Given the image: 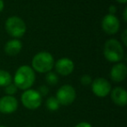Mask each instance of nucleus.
Here are the masks:
<instances>
[{
  "mask_svg": "<svg viewBox=\"0 0 127 127\" xmlns=\"http://www.w3.org/2000/svg\"><path fill=\"white\" fill-rule=\"evenodd\" d=\"M36 79L35 71L29 65H21L16 71L13 78L14 85L20 90H28L34 85Z\"/></svg>",
  "mask_w": 127,
  "mask_h": 127,
  "instance_id": "nucleus-1",
  "label": "nucleus"
},
{
  "mask_svg": "<svg viewBox=\"0 0 127 127\" xmlns=\"http://www.w3.org/2000/svg\"><path fill=\"white\" fill-rule=\"evenodd\" d=\"M55 60L53 56L48 51H40L33 57L32 61V68L34 71L39 73H47L51 71L54 67Z\"/></svg>",
  "mask_w": 127,
  "mask_h": 127,
  "instance_id": "nucleus-2",
  "label": "nucleus"
},
{
  "mask_svg": "<svg viewBox=\"0 0 127 127\" xmlns=\"http://www.w3.org/2000/svg\"><path fill=\"white\" fill-rule=\"evenodd\" d=\"M124 48L122 44L115 38L107 40L104 46V56L109 62L119 63L124 58Z\"/></svg>",
  "mask_w": 127,
  "mask_h": 127,
  "instance_id": "nucleus-3",
  "label": "nucleus"
},
{
  "mask_svg": "<svg viewBox=\"0 0 127 127\" xmlns=\"http://www.w3.org/2000/svg\"><path fill=\"white\" fill-rule=\"evenodd\" d=\"M5 30L11 37L14 38H19L23 37L26 32V25L21 18L17 16H11L5 21Z\"/></svg>",
  "mask_w": 127,
  "mask_h": 127,
  "instance_id": "nucleus-4",
  "label": "nucleus"
},
{
  "mask_svg": "<svg viewBox=\"0 0 127 127\" xmlns=\"http://www.w3.org/2000/svg\"><path fill=\"white\" fill-rule=\"evenodd\" d=\"M21 102L26 109L36 110L42 104V96L33 89L25 90L21 95Z\"/></svg>",
  "mask_w": 127,
  "mask_h": 127,
  "instance_id": "nucleus-5",
  "label": "nucleus"
},
{
  "mask_svg": "<svg viewBox=\"0 0 127 127\" xmlns=\"http://www.w3.org/2000/svg\"><path fill=\"white\" fill-rule=\"evenodd\" d=\"M76 97V90L70 85H62L56 93V98L59 102L60 105H70L75 101Z\"/></svg>",
  "mask_w": 127,
  "mask_h": 127,
  "instance_id": "nucleus-6",
  "label": "nucleus"
},
{
  "mask_svg": "<svg viewBox=\"0 0 127 127\" xmlns=\"http://www.w3.org/2000/svg\"><path fill=\"white\" fill-rule=\"evenodd\" d=\"M92 90L94 95L98 97H104L111 91V85L106 78H97L92 83Z\"/></svg>",
  "mask_w": 127,
  "mask_h": 127,
  "instance_id": "nucleus-7",
  "label": "nucleus"
},
{
  "mask_svg": "<svg viewBox=\"0 0 127 127\" xmlns=\"http://www.w3.org/2000/svg\"><path fill=\"white\" fill-rule=\"evenodd\" d=\"M120 22L113 14H107L102 19V29L108 35H114L119 31Z\"/></svg>",
  "mask_w": 127,
  "mask_h": 127,
  "instance_id": "nucleus-8",
  "label": "nucleus"
},
{
  "mask_svg": "<svg viewBox=\"0 0 127 127\" xmlns=\"http://www.w3.org/2000/svg\"><path fill=\"white\" fill-rule=\"evenodd\" d=\"M18 99L13 96L5 95L0 98V112L3 114H11L18 110Z\"/></svg>",
  "mask_w": 127,
  "mask_h": 127,
  "instance_id": "nucleus-9",
  "label": "nucleus"
},
{
  "mask_svg": "<svg viewBox=\"0 0 127 127\" xmlns=\"http://www.w3.org/2000/svg\"><path fill=\"white\" fill-rule=\"evenodd\" d=\"M54 67L58 74L61 76H68L73 72L75 65L71 59L68 58H62L55 62Z\"/></svg>",
  "mask_w": 127,
  "mask_h": 127,
  "instance_id": "nucleus-10",
  "label": "nucleus"
},
{
  "mask_svg": "<svg viewBox=\"0 0 127 127\" xmlns=\"http://www.w3.org/2000/svg\"><path fill=\"white\" fill-rule=\"evenodd\" d=\"M127 76V67L124 63H116L110 71L111 79L115 83L124 81Z\"/></svg>",
  "mask_w": 127,
  "mask_h": 127,
  "instance_id": "nucleus-11",
  "label": "nucleus"
},
{
  "mask_svg": "<svg viewBox=\"0 0 127 127\" xmlns=\"http://www.w3.org/2000/svg\"><path fill=\"white\" fill-rule=\"evenodd\" d=\"M111 98L115 104L118 106H125L127 104V92L125 88L123 87H115L114 89H111Z\"/></svg>",
  "mask_w": 127,
  "mask_h": 127,
  "instance_id": "nucleus-12",
  "label": "nucleus"
},
{
  "mask_svg": "<svg viewBox=\"0 0 127 127\" xmlns=\"http://www.w3.org/2000/svg\"><path fill=\"white\" fill-rule=\"evenodd\" d=\"M23 48L22 42L18 38H13L6 42L4 45V52L10 57L17 56Z\"/></svg>",
  "mask_w": 127,
  "mask_h": 127,
  "instance_id": "nucleus-13",
  "label": "nucleus"
},
{
  "mask_svg": "<svg viewBox=\"0 0 127 127\" xmlns=\"http://www.w3.org/2000/svg\"><path fill=\"white\" fill-rule=\"evenodd\" d=\"M12 83V77L9 71L0 69V87H5Z\"/></svg>",
  "mask_w": 127,
  "mask_h": 127,
  "instance_id": "nucleus-14",
  "label": "nucleus"
},
{
  "mask_svg": "<svg viewBox=\"0 0 127 127\" xmlns=\"http://www.w3.org/2000/svg\"><path fill=\"white\" fill-rule=\"evenodd\" d=\"M46 108L51 111H56L59 109L60 104L56 98V97H50L47 98L45 103Z\"/></svg>",
  "mask_w": 127,
  "mask_h": 127,
  "instance_id": "nucleus-15",
  "label": "nucleus"
},
{
  "mask_svg": "<svg viewBox=\"0 0 127 127\" xmlns=\"http://www.w3.org/2000/svg\"><path fill=\"white\" fill-rule=\"evenodd\" d=\"M45 80L47 82L48 85H56L58 82V76L56 72H52V71H49L46 73Z\"/></svg>",
  "mask_w": 127,
  "mask_h": 127,
  "instance_id": "nucleus-16",
  "label": "nucleus"
},
{
  "mask_svg": "<svg viewBox=\"0 0 127 127\" xmlns=\"http://www.w3.org/2000/svg\"><path fill=\"white\" fill-rule=\"evenodd\" d=\"M4 92H5V93L7 94V95L13 96L18 92V87L14 85V83H11L10 85H8L7 86H5Z\"/></svg>",
  "mask_w": 127,
  "mask_h": 127,
  "instance_id": "nucleus-17",
  "label": "nucleus"
},
{
  "mask_svg": "<svg viewBox=\"0 0 127 127\" xmlns=\"http://www.w3.org/2000/svg\"><path fill=\"white\" fill-rule=\"evenodd\" d=\"M80 82L83 85H92V78L90 75L88 74H85L81 77L80 78Z\"/></svg>",
  "mask_w": 127,
  "mask_h": 127,
  "instance_id": "nucleus-18",
  "label": "nucleus"
},
{
  "mask_svg": "<svg viewBox=\"0 0 127 127\" xmlns=\"http://www.w3.org/2000/svg\"><path fill=\"white\" fill-rule=\"evenodd\" d=\"M37 92H39V94H40L42 97L43 96H46L48 94V92H49V88H48L46 85H41V86H39Z\"/></svg>",
  "mask_w": 127,
  "mask_h": 127,
  "instance_id": "nucleus-19",
  "label": "nucleus"
},
{
  "mask_svg": "<svg viewBox=\"0 0 127 127\" xmlns=\"http://www.w3.org/2000/svg\"><path fill=\"white\" fill-rule=\"evenodd\" d=\"M75 127H92V125L88 122H81V123H78Z\"/></svg>",
  "mask_w": 127,
  "mask_h": 127,
  "instance_id": "nucleus-20",
  "label": "nucleus"
},
{
  "mask_svg": "<svg viewBox=\"0 0 127 127\" xmlns=\"http://www.w3.org/2000/svg\"><path fill=\"white\" fill-rule=\"evenodd\" d=\"M126 36H127V30H125L123 32V33H122V41H123V43H124V44L125 45H127V37H126Z\"/></svg>",
  "mask_w": 127,
  "mask_h": 127,
  "instance_id": "nucleus-21",
  "label": "nucleus"
},
{
  "mask_svg": "<svg viewBox=\"0 0 127 127\" xmlns=\"http://www.w3.org/2000/svg\"><path fill=\"white\" fill-rule=\"evenodd\" d=\"M117 11V8L116 6L114 5H111L109 8V14H113L114 15V13H116Z\"/></svg>",
  "mask_w": 127,
  "mask_h": 127,
  "instance_id": "nucleus-22",
  "label": "nucleus"
},
{
  "mask_svg": "<svg viewBox=\"0 0 127 127\" xmlns=\"http://www.w3.org/2000/svg\"><path fill=\"white\" fill-rule=\"evenodd\" d=\"M4 3L3 0H0V13L2 12L3 10H4Z\"/></svg>",
  "mask_w": 127,
  "mask_h": 127,
  "instance_id": "nucleus-23",
  "label": "nucleus"
},
{
  "mask_svg": "<svg viewBox=\"0 0 127 127\" xmlns=\"http://www.w3.org/2000/svg\"><path fill=\"white\" fill-rule=\"evenodd\" d=\"M123 16H124V20H125V22H126L127 21V9L126 8H125V10H124Z\"/></svg>",
  "mask_w": 127,
  "mask_h": 127,
  "instance_id": "nucleus-24",
  "label": "nucleus"
},
{
  "mask_svg": "<svg viewBox=\"0 0 127 127\" xmlns=\"http://www.w3.org/2000/svg\"><path fill=\"white\" fill-rule=\"evenodd\" d=\"M117 2L120 3V4H125L127 2V0H116Z\"/></svg>",
  "mask_w": 127,
  "mask_h": 127,
  "instance_id": "nucleus-25",
  "label": "nucleus"
},
{
  "mask_svg": "<svg viewBox=\"0 0 127 127\" xmlns=\"http://www.w3.org/2000/svg\"><path fill=\"white\" fill-rule=\"evenodd\" d=\"M0 127H7V126H4V125H0Z\"/></svg>",
  "mask_w": 127,
  "mask_h": 127,
  "instance_id": "nucleus-26",
  "label": "nucleus"
},
{
  "mask_svg": "<svg viewBox=\"0 0 127 127\" xmlns=\"http://www.w3.org/2000/svg\"><path fill=\"white\" fill-rule=\"evenodd\" d=\"M26 127H31V126H26Z\"/></svg>",
  "mask_w": 127,
  "mask_h": 127,
  "instance_id": "nucleus-27",
  "label": "nucleus"
}]
</instances>
